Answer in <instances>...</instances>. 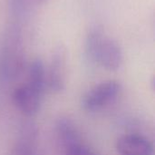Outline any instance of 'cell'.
Returning <instances> with one entry per match:
<instances>
[{
	"label": "cell",
	"instance_id": "cell-1",
	"mask_svg": "<svg viewBox=\"0 0 155 155\" xmlns=\"http://www.w3.org/2000/svg\"><path fill=\"white\" fill-rule=\"evenodd\" d=\"M86 50L93 61L102 67L115 71L123 64L124 55L120 45L107 37L101 29H93L86 41Z\"/></svg>",
	"mask_w": 155,
	"mask_h": 155
},
{
	"label": "cell",
	"instance_id": "cell-2",
	"mask_svg": "<svg viewBox=\"0 0 155 155\" xmlns=\"http://www.w3.org/2000/svg\"><path fill=\"white\" fill-rule=\"evenodd\" d=\"M122 85L114 80L103 82L89 90L82 99V107L87 112H98L114 104L119 97Z\"/></svg>",
	"mask_w": 155,
	"mask_h": 155
},
{
	"label": "cell",
	"instance_id": "cell-3",
	"mask_svg": "<svg viewBox=\"0 0 155 155\" xmlns=\"http://www.w3.org/2000/svg\"><path fill=\"white\" fill-rule=\"evenodd\" d=\"M25 54L22 43L16 35L11 36L5 43L1 57V74L6 80H15L23 72Z\"/></svg>",
	"mask_w": 155,
	"mask_h": 155
},
{
	"label": "cell",
	"instance_id": "cell-4",
	"mask_svg": "<svg viewBox=\"0 0 155 155\" xmlns=\"http://www.w3.org/2000/svg\"><path fill=\"white\" fill-rule=\"evenodd\" d=\"M67 70V50L64 45H57L52 53L46 84L55 93L62 92L65 87Z\"/></svg>",
	"mask_w": 155,
	"mask_h": 155
},
{
	"label": "cell",
	"instance_id": "cell-5",
	"mask_svg": "<svg viewBox=\"0 0 155 155\" xmlns=\"http://www.w3.org/2000/svg\"><path fill=\"white\" fill-rule=\"evenodd\" d=\"M43 93L38 92L28 84H25L15 90L13 101L16 108L25 116L35 115L41 105Z\"/></svg>",
	"mask_w": 155,
	"mask_h": 155
},
{
	"label": "cell",
	"instance_id": "cell-6",
	"mask_svg": "<svg viewBox=\"0 0 155 155\" xmlns=\"http://www.w3.org/2000/svg\"><path fill=\"white\" fill-rule=\"evenodd\" d=\"M37 142V125L31 121L25 122L21 126L17 140L10 155H36Z\"/></svg>",
	"mask_w": 155,
	"mask_h": 155
},
{
	"label": "cell",
	"instance_id": "cell-7",
	"mask_svg": "<svg viewBox=\"0 0 155 155\" xmlns=\"http://www.w3.org/2000/svg\"><path fill=\"white\" fill-rule=\"evenodd\" d=\"M116 150L120 155H153L152 143L137 134H127L119 138Z\"/></svg>",
	"mask_w": 155,
	"mask_h": 155
},
{
	"label": "cell",
	"instance_id": "cell-8",
	"mask_svg": "<svg viewBox=\"0 0 155 155\" xmlns=\"http://www.w3.org/2000/svg\"><path fill=\"white\" fill-rule=\"evenodd\" d=\"M57 143L63 152L68 148L81 143L78 130L74 122L67 117H61L55 124Z\"/></svg>",
	"mask_w": 155,
	"mask_h": 155
},
{
	"label": "cell",
	"instance_id": "cell-9",
	"mask_svg": "<svg viewBox=\"0 0 155 155\" xmlns=\"http://www.w3.org/2000/svg\"><path fill=\"white\" fill-rule=\"evenodd\" d=\"M26 84L44 94L46 85V74L41 59H35L28 68V80Z\"/></svg>",
	"mask_w": 155,
	"mask_h": 155
},
{
	"label": "cell",
	"instance_id": "cell-10",
	"mask_svg": "<svg viewBox=\"0 0 155 155\" xmlns=\"http://www.w3.org/2000/svg\"><path fill=\"white\" fill-rule=\"evenodd\" d=\"M11 7L15 14L16 15H24L26 13L31 7L43 5L48 0H10Z\"/></svg>",
	"mask_w": 155,
	"mask_h": 155
},
{
	"label": "cell",
	"instance_id": "cell-11",
	"mask_svg": "<svg viewBox=\"0 0 155 155\" xmlns=\"http://www.w3.org/2000/svg\"><path fill=\"white\" fill-rule=\"evenodd\" d=\"M63 153L64 155H98L94 151L82 143L68 148Z\"/></svg>",
	"mask_w": 155,
	"mask_h": 155
}]
</instances>
